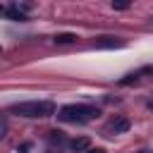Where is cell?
<instances>
[{
  "instance_id": "obj_1",
  "label": "cell",
  "mask_w": 153,
  "mask_h": 153,
  "mask_svg": "<svg viewBox=\"0 0 153 153\" xmlns=\"http://www.w3.org/2000/svg\"><path fill=\"white\" fill-rule=\"evenodd\" d=\"M12 112L22 115V117H50L55 112V103H50V100H26V103L12 105Z\"/></svg>"
},
{
  "instance_id": "obj_2",
  "label": "cell",
  "mask_w": 153,
  "mask_h": 153,
  "mask_svg": "<svg viewBox=\"0 0 153 153\" xmlns=\"http://www.w3.org/2000/svg\"><path fill=\"white\" fill-rule=\"evenodd\" d=\"M57 117L62 122H79L81 124V122L98 117V108H93V105H65V108H60Z\"/></svg>"
},
{
  "instance_id": "obj_3",
  "label": "cell",
  "mask_w": 153,
  "mask_h": 153,
  "mask_svg": "<svg viewBox=\"0 0 153 153\" xmlns=\"http://www.w3.org/2000/svg\"><path fill=\"white\" fill-rule=\"evenodd\" d=\"M143 74H153V67H141V69H136V72H129V74H124L117 84H120V86L136 84V81H141V76H143Z\"/></svg>"
},
{
  "instance_id": "obj_4",
  "label": "cell",
  "mask_w": 153,
  "mask_h": 153,
  "mask_svg": "<svg viewBox=\"0 0 153 153\" xmlns=\"http://www.w3.org/2000/svg\"><path fill=\"white\" fill-rule=\"evenodd\" d=\"M96 48H105V50L124 48V41L122 38H115V36H100V38H96Z\"/></svg>"
},
{
  "instance_id": "obj_5",
  "label": "cell",
  "mask_w": 153,
  "mask_h": 153,
  "mask_svg": "<svg viewBox=\"0 0 153 153\" xmlns=\"http://www.w3.org/2000/svg\"><path fill=\"white\" fill-rule=\"evenodd\" d=\"M69 146H72V151H76V153H81V151H88V148H91V143H88V139H86V136L74 139Z\"/></svg>"
},
{
  "instance_id": "obj_6",
  "label": "cell",
  "mask_w": 153,
  "mask_h": 153,
  "mask_svg": "<svg viewBox=\"0 0 153 153\" xmlns=\"http://www.w3.org/2000/svg\"><path fill=\"white\" fill-rule=\"evenodd\" d=\"M110 129H112L115 134H122V131L129 129V120H127V117H120V120H115V122L110 124Z\"/></svg>"
},
{
  "instance_id": "obj_7",
  "label": "cell",
  "mask_w": 153,
  "mask_h": 153,
  "mask_svg": "<svg viewBox=\"0 0 153 153\" xmlns=\"http://www.w3.org/2000/svg\"><path fill=\"white\" fill-rule=\"evenodd\" d=\"M74 41H76V33H69V31L55 36V43H60V45H65V43H74Z\"/></svg>"
},
{
  "instance_id": "obj_8",
  "label": "cell",
  "mask_w": 153,
  "mask_h": 153,
  "mask_svg": "<svg viewBox=\"0 0 153 153\" xmlns=\"http://www.w3.org/2000/svg\"><path fill=\"white\" fill-rule=\"evenodd\" d=\"M5 134H7V122H5L2 117H0V141L5 139Z\"/></svg>"
},
{
  "instance_id": "obj_9",
  "label": "cell",
  "mask_w": 153,
  "mask_h": 153,
  "mask_svg": "<svg viewBox=\"0 0 153 153\" xmlns=\"http://www.w3.org/2000/svg\"><path fill=\"white\" fill-rule=\"evenodd\" d=\"M29 148H31V143H29V141H24V143H19V146H17V153H26Z\"/></svg>"
},
{
  "instance_id": "obj_10",
  "label": "cell",
  "mask_w": 153,
  "mask_h": 153,
  "mask_svg": "<svg viewBox=\"0 0 153 153\" xmlns=\"http://www.w3.org/2000/svg\"><path fill=\"white\" fill-rule=\"evenodd\" d=\"M112 7H115V10H127L129 2H112Z\"/></svg>"
},
{
  "instance_id": "obj_11",
  "label": "cell",
  "mask_w": 153,
  "mask_h": 153,
  "mask_svg": "<svg viewBox=\"0 0 153 153\" xmlns=\"http://www.w3.org/2000/svg\"><path fill=\"white\" fill-rule=\"evenodd\" d=\"M86 153H105V151H103V148H88Z\"/></svg>"
},
{
  "instance_id": "obj_12",
  "label": "cell",
  "mask_w": 153,
  "mask_h": 153,
  "mask_svg": "<svg viewBox=\"0 0 153 153\" xmlns=\"http://www.w3.org/2000/svg\"><path fill=\"white\" fill-rule=\"evenodd\" d=\"M5 12H7V7H2V5H0V17H2Z\"/></svg>"
},
{
  "instance_id": "obj_13",
  "label": "cell",
  "mask_w": 153,
  "mask_h": 153,
  "mask_svg": "<svg viewBox=\"0 0 153 153\" xmlns=\"http://www.w3.org/2000/svg\"><path fill=\"white\" fill-rule=\"evenodd\" d=\"M148 108H151V110H153V100H151V103H148Z\"/></svg>"
},
{
  "instance_id": "obj_14",
  "label": "cell",
  "mask_w": 153,
  "mask_h": 153,
  "mask_svg": "<svg viewBox=\"0 0 153 153\" xmlns=\"http://www.w3.org/2000/svg\"><path fill=\"white\" fill-rule=\"evenodd\" d=\"M141 153H151V151H141Z\"/></svg>"
},
{
  "instance_id": "obj_15",
  "label": "cell",
  "mask_w": 153,
  "mask_h": 153,
  "mask_svg": "<svg viewBox=\"0 0 153 153\" xmlns=\"http://www.w3.org/2000/svg\"><path fill=\"white\" fill-rule=\"evenodd\" d=\"M48 153H53V151H48Z\"/></svg>"
}]
</instances>
